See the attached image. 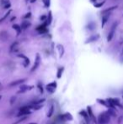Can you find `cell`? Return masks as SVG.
<instances>
[{"label":"cell","instance_id":"cell-1","mask_svg":"<svg viewBox=\"0 0 123 124\" xmlns=\"http://www.w3.org/2000/svg\"><path fill=\"white\" fill-rule=\"evenodd\" d=\"M111 121V116L107 112L100 114L98 117V123L99 124H108Z\"/></svg>","mask_w":123,"mask_h":124},{"label":"cell","instance_id":"cell-2","mask_svg":"<svg viewBox=\"0 0 123 124\" xmlns=\"http://www.w3.org/2000/svg\"><path fill=\"white\" fill-rule=\"evenodd\" d=\"M30 108H33V105H25V106H23L22 108H20L19 110V113L17 114V116H26V115H30V114L31 113L30 109Z\"/></svg>","mask_w":123,"mask_h":124},{"label":"cell","instance_id":"cell-3","mask_svg":"<svg viewBox=\"0 0 123 124\" xmlns=\"http://www.w3.org/2000/svg\"><path fill=\"white\" fill-rule=\"evenodd\" d=\"M117 25H118V22H116V23H114L112 25V26H111V30H110V31H109V33H108L107 41H111L113 39V37H114V36H115V34H116V30Z\"/></svg>","mask_w":123,"mask_h":124},{"label":"cell","instance_id":"cell-4","mask_svg":"<svg viewBox=\"0 0 123 124\" xmlns=\"http://www.w3.org/2000/svg\"><path fill=\"white\" fill-rule=\"evenodd\" d=\"M41 57L40 55L36 54V59H35V63H34V66L32 67L31 68V72H34L36 69H37V68L40 66L41 64Z\"/></svg>","mask_w":123,"mask_h":124},{"label":"cell","instance_id":"cell-5","mask_svg":"<svg viewBox=\"0 0 123 124\" xmlns=\"http://www.w3.org/2000/svg\"><path fill=\"white\" fill-rule=\"evenodd\" d=\"M56 88V82H52L46 85V90H47L48 92H50L51 94L55 92Z\"/></svg>","mask_w":123,"mask_h":124},{"label":"cell","instance_id":"cell-6","mask_svg":"<svg viewBox=\"0 0 123 124\" xmlns=\"http://www.w3.org/2000/svg\"><path fill=\"white\" fill-rule=\"evenodd\" d=\"M61 120L63 121H72L73 120V116L70 113H65L60 116Z\"/></svg>","mask_w":123,"mask_h":124},{"label":"cell","instance_id":"cell-7","mask_svg":"<svg viewBox=\"0 0 123 124\" xmlns=\"http://www.w3.org/2000/svg\"><path fill=\"white\" fill-rule=\"evenodd\" d=\"M99 38H100V36H99V35H93V36H89V37L88 38L87 40H86L85 43L86 44H88V43H91V42L96 41Z\"/></svg>","mask_w":123,"mask_h":124},{"label":"cell","instance_id":"cell-8","mask_svg":"<svg viewBox=\"0 0 123 124\" xmlns=\"http://www.w3.org/2000/svg\"><path fill=\"white\" fill-rule=\"evenodd\" d=\"M10 53H16L17 51L19 50V42L15 41L12 45L10 46Z\"/></svg>","mask_w":123,"mask_h":124},{"label":"cell","instance_id":"cell-9","mask_svg":"<svg viewBox=\"0 0 123 124\" xmlns=\"http://www.w3.org/2000/svg\"><path fill=\"white\" fill-rule=\"evenodd\" d=\"M12 27H13V29L16 31L17 36H19V35L21 34V32H22V28H21L20 25H18V24H14Z\"/></svg>","mask_w":123,"mask_h":124},{"label":"cell","instance_id":"cell-10","mask_svg":"<svg viewBox=\"0 0 123 124\" xmlns=\"http://www.w3.org/2000/svg\"><path fill=\"white\" fill-rule=\"evenodd\" d=\"M8 38V34L5 30H3V31L0 32V40L2 41H6L7 39Z\"/></svg>","mask_w":123,"mask_h":124},{"label":"cell","instance_id":"cell-11","mask_svg":"<svg viewBox=\"0 0 123 124\" xmlns=\"http://www.w3.org/2000/svg\"><path fill=\"white\" fill-rule=\"evenodd\" d=\"M110 14H105V15H102V23H101V27L104 28V26L105 25V24L107 23L109 18H110Z\"/></svg>","mask_w":123,"mask_h":124},{"label":"cell","instance_id":"cell-12","mask_svg":"<svg viewBox=\"0 0 123 124\" xmlns=\"http://www.w3.org/2000/svg\"><path fill=\"white\" fill-rule=\"evenodd\" d=\"M18 57H21V58L24 59V66H25V67H27V66L30 64V59L28 58V57H26L25 55H24V54H19V55H18Z\"/></svg>","mask_w":123,"mask_h":124},{"label":"cell","instance_id":"cell-13","mask_svg":"<svg viewBox=\"0 0 123 124\" xmlns=\"http://www.w3.org/2000/svg\"><path fill=\"white\" fill-rule=\"evenodd\" d=\"M1 4L4 7V8H6V9H8L11 7V4L9 2V0H1Z\"/></svg>","mask_w":123,"mask_h":124},{"label":"cell","instance_id":"cell-14","mask_svg":"<svg viewBox=\"0 0 123 124\" xmlns=\"http://www.w3.org/2000/svg\"><path fill=\"white\" fill-rule=\"evenodd\" d=\"M87 112L88 114H89V116L90 118H92V120L94 121V122H97V120H96L95 116H94V114H93V112H92V108L90 107V106H88L87 107Z\"/></svg>","mask_w":123,"mask_h":124},{"label":"cell","instance_id":"cell-15","mask_svg":"<svg viewBox=\"0 0 123 124\" xmlns=\"http://www.w3.org/2000/svg\"><path fill=\"white\" fill-rule=\"evenodd\" d=\"M25 79H19V80H16V81H14V82H12L10 84H9V86H16V85H19V84H22L24 82H25Z\"/></svg>","mask_w":123,"mask_h":124},{"label":"cell","instance_id":"cell-16","mask_svg":"<svg viewBox=\"0 0 123 124\" xmlns=\"http://www.w3.org/2000/svg\"><path fill=\"white\" fill-rule=\"evenodd\" d=\"M56 47H57V50H58L59 57H62L63 56V54H64V47H63V45H61V44L57 45V46H56Z\"/></svg>","mask_w":123,"mask_h":124},{"label":"cell","instance_id":"cell-17","mask_svg":"<svg viewBox=\"0 0 123 124\" xmlns=\"http://www.w3.org/2000/svg\"><path fill=\"white\" fill-rule=\"evenodd\" d=\"M21 28L22 30H26L29 26H30V22L28 20H24L22 23H21Z\"/></svg>","mask_w":123,"mask_h":124},{"label":"cell","instance_id":"cell-18","mask_svg":"<svg viewBox=\"0 0 123 124\" xmlns=\"http://www.w3.org/2000/svg\"><path fill=\"white\" fill-rule=\"evenodd\" d=\"M79 114L81 115V116H83V117L85 118V120L87 121L88 122H89V114H88L87 112H85V111L82 110L81 112H79Z\"/></svg>","mask_w":123,"mask_h":124},{"label":"cell","instance_id":"cell-19","mask_svg":"<svg viewBox=\"0 0 123 124\" xmlns=\"http://www.w3.org/2000/svg\"><path fill=\"white\" fill-rule=\"evenodd\" d=\"M116 8H117V6H112V7H111V8H106V9L103 10L102 12H101V14H102V15H105V14H110L111 11H113L114 9H116Z\"/></svg>","mask_w":123,"mask_h":124},{"label":"cell","instance_id":"cell-20","mask_svg":"<svg viewBox=\"0 0 123 124\" xmlns=\"http://www.w3.org/2000/svg\"><path fill=\"white\" fill-rule=\"evenodd\" d=\"M30 89H31V87H29L28 85L22 84V85L20 86V90H19L18 93H24V92H25L26 90H30Z\"/></svg>","mask_w":123,"mask_h":124},{"label":"cell","instance_id":"cell-21","mask_svg":"<svg viewBox=\"0 0 123 124\" xmlns=\"http://www.w3.org/2000/svg\"><path fill=\"white\" fill-rule=\"evenodd\" d=\"M46 23L47 25H51L52 22V11H49V14H48V16H47V19H46Z\"/></svg>","mask_w":123,"mask_h":124},{"label":"cell","instance_id":"cell-22","mask_svg":"<svg viewBox=\"0 0 123 124\" xmlns=\"http://www.w3.org/2000/svg\"><path fill=\"white\" fill-rule=\"evenodd\" d=\"M106 112H107V113H108L111 116H116L115 109H113V108H109V110L107 111Z\"/></svg>","mask_w":123,"mask_h":124},{"label":"cell","instance_id":"cell-23","mask_svg":"<svg viewBox=\"0 0 123 124\" xmlns=\"http://www.w3.org/2000/svg\"><path fill=\"white\" fill-rule=\"evenodd\" d=\"M63 70H64V68H59L58 70H57V73H56V77L57 79H60L62 77V74L63 73Z\"/></svg>","mask_w":123,"mask_h":124},{"label":"cell","instance_id":"cell-24","mask_svg":"<svg viewBox=\"0 0 123 124\" xmlns=\"http://www.w3.org/2000/svg\"><path fill=\"white\" fill-rule=\"evenodd\" d=\"M112 101H113V103L115 104V105H117V106H119V107L123 108V106L121 105V104L120 103L119 99H117V98H115V99H112Z\"/></svg>","mask_w":123,"mask_h":124},{"label":"cell","instance_id":"cell-25","mask_svg":"<svg viewBox=\"0 0 123 124\" xmlns=\"http://www.w3.org/2000/svg\"><path fill=\"white\" fill-rule=\"evenodd\" d=\"M97 102L101 104V105H104V106H106V107H109V105L107 104L106 101H104V100H101V99H97Z\"/></svg>","mask_w":123,"mask_h":124},{"label":"cell","instance_id":"cell-26","mask_svg":"<svg viewBox=\"0 0 123 124\" xmlns=\"http://www.w3.org/2000/svg\"><path fill=\"white\" fill-rule=\"evenodd\" d=\"M43 1V4H44V6L46 8H49L51 5V0H42Z\"/></svg>","mask_w":123,"mask_h":124},{"label":"cell","instance_id":"cell-27","mask_svg":"<svg viewBox=\"0 0 123 124\" xmlns=\"http://www.w3.org/2000/svg\"><path fill=\"white\" fill-rule=\"evenodd\" d=\"M11 12H12V11H11V10H8V12H7L6 14H5V15H4V16L3 17L2 19H0V23H2V22H3V21L4 20V19H6V18H7V17L8 16V15H10V13H11Z\"/></svg>","mask_w":123,"mask_h":124},{"label":"cell","instance_id":"cell-28","mask_svg":"<svg viewBox=\"0 0 123 124\" xmlns=\"http://www.w3.org/2000/svg\"><path fill=\"white\" fill-rule=\"evenodd\" d=\"M104 4H105V1H103V2L98 3V4H94V6L95 7V8H100V7H102Z\"/></svg>","mask_w":123,"mask_h":124},{"label":"cell","instance_id":"cell-29","mask_svg":"<svg viewBox=\"0 0 123 124\" xmlns=\"http://www.w3.org/2000/svg\"><path fill=\"white\" fill-rule=\"evenodd\" d=\"M53 112H54V106L53 105H52L50 108V111H49V113H48V117H51V116H52V114H53Z\"/></svg>","mask_w":123,"mask_h":124},{"label":"cell","instance_id":"cell-30","mask_svg":"<svg viewBox=\"0 0 123 124\" xmlns=\"http://www.w3.org/2000/svg\"><path fill=\"white\" fill-rule=\"evenodd\" d=\"M42 106H43V105H42L41 104H36V105H33V109L39 110V109H41Z\"/></svg>","mask_w":123,"mask_h":124},{"label":"cell","instance_id":"cell-31","mask_svg":"<svg viewBox=\"0 0 123 124\" xmlns=\"http://www.w3.org/2000/svg\"><path fill=\"white\" fill-rule=\"evenodd\" d=\"M45 101H46L45 99H41V100H39V101H35V102H34V105H36V104H41L42 102H44Z\"/></svg>","mask_w":123,"mask_h":124},{"label":"cell","instance_id":"cell-32","mask_svg":"<svg viewBox=\"0 0 123 124\" xmlns=\"http://www.w3.org/2000/svg\"><path fill=\"white\" fill-rule=\"evenodd\" d=\"M37 87H38V89H39V90H40V92L42 94V93H43V88H42V85L40 84V83H39V84H37Z\"/></svg>","mask_w":123,"mask_h":124},{"label":"cell","instance_id":"cell-33","mask_svg":"<svg viewBox=\"0 0 123 124\" xmlns=\"http://www.w3.org/2000/svg\"><path fill=\"white\" fill-rule=\"evenodd\" d=\"M30 16H31V13L29 12V13H27V14H26L25 16H24V18H25V19H29Z\"/></svg>","mask_w":123,"mask_h":124},{"label":"cell","instance_id":"cell-34","mask_svg":"<svg viewBox=\"0 0 123 124\" xmlns=\"http://www.w3.org/2000/svg\"><path fill=\"white\" fill-rule=\"evenodd\" d=\"M15 100H16V97H15V96L11 97V100H10V104H11V105H13V104H14V102L15 101Z\"/></svg>","mask_w":123,"mask_h":124},{"label":"cell","instance_id":"cell-35","mask_svg":"<svg viewBox=\"0 0 123 124\" xmlns=\"http://www.w3.org/2000/svg\"><path fill=\"white\" fill-rule=\"evenodd\" d=\"M36 0H30V2L31 3V4H34V3L36 2Z\"/></svg>","mask_w":123,"mask_h":124},{"label":"cell","instance_id":"cell-36","mask_svg":"<svg viewBox=\"0 0 123 124\" xmlns=\"http://www.w3.org/2000/svg\"><path fill=\"white\" fill-rule=\"evenodd\" d=\"M91 2H95V1H97V0H90Z\"/></svg>","mask_w":123,"mask_h":124},{"label":"cell","instance_id":"cell-37","mask_svg":"<svg viewBox=\"0 0 123 124\" xmlns=\"http://www.w3.org/2000/svg\"><path fill=\"white\" fill-rule=\"evenodd\" d=\"M29 124H37V123H35V122H30V123H29Z\"/></svg>","mask_w":123,"mask_h":124},{"label":"cell","instance_id":"cell-38","mask_svg":"<svg viewBox=\"0 0 123 124\" xmlns=\"http://www.w3.org/2000/svg\"><path fill=\"white\" fill-rule=\"evenodd\" d=\"M121 55H123V50H122V52H121Z\"/></svg>","mask_w":123,"mask_h":124},{"label":"cell","instance_id":"cell-39","mask_svg":"<svg viewBox=\"0 0 123 124\" xmlns=\"http://www.w3.org/2000/svg\"><path fill=\"white\" fill-rule=\"evenodd\" d=\"M28 1H30V0H25V2H28Z\"/></svg>","mask_w":123,"mask_h":124},{"label":"cell","instance_id":"cell-40","mask_svg":"<svg viewBox=\"0 0 123 124\" xmlns=\"http://www.w3.org/2000/svg\"><path fill=\"white\" fill-rule=\"evenodd\" d=\"M1 98H2V96H1V95H0V99H1Z\"/></svg>","mask_w":123,"mask_h":124},{"label":"cell","instance_id":"cell-41","mask_svg":"<svg viewBox=\"0 0 123 124\" xmlns=\"http://www.w3.org/2000/svg\"><path fill=\"white\" fill-rule=\"evenodd\" d=\"M83 124H86V123H83Z\"/></svg>","mask_w":123,"mask_h":124},{"label":"cell","instance_id":"cell-42","mask_svg":"<svg viewBox=\"0 0 123 124\" xmlns=\"http://www.w3.org/2000/svg\"><path fill=\"white\" fill-rule=\"evenodd\" d=\"M0 85H1V84H0Z\"/></svg>","mask_w":123,"mask_h":124}]
</instances>
